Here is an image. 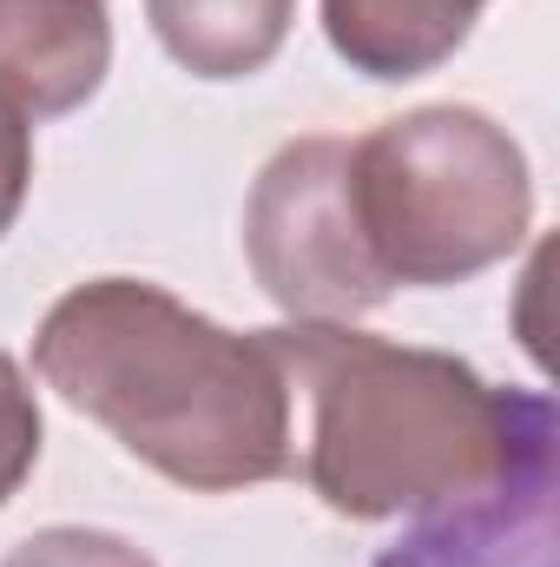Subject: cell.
I'll return each mask as SVG.
<instances>
[{"instance_id":"ba28073f","label":"cell","mask_w":560,"mask_h":567,"mask_svg":"<svg viewBox=\"0 0 560 567\" xmlns=\"http://www.w3.org/2000/svg\"><path fill=\"white\" fill-rule=\"evenodd\" d=\"M145 20L191 80H251L283 53L297 0H145Z\"/></svg>"},{"instance_id":"5b68a950","label":"cell","mask_w":560,"mask_h":567,"mask_svg":"<svg viewBox=\"0 0 560 567\" xmlns=\"http://www.w3.org/2000/svg\"><path fill=\"white\" fill-rule=\"evenodd\" d=\"M113 73L106 0H0V93L27 120L80 113Z\"/></svg>"},{"instance_id":"8992f818","label":"cell","mask_w":560,"mask_h":567,"mask_svg":"<svg viewBox=\"0 0 560 567\" xmlns=\"http://www.w3.org/2000/svg\"><path fill=\"white\" fill-rule=\"evenodd\" d=\"M481 7L488 0H323V40L350 73L403 86L468 47Z\"/></svg>"},{"instance_id":"277c9868","label":"cell","mask_w":560,"mask_h":567,"mask_svg":"<svg viewBox=\"0 0 560 567\" xmlns=\"http://www.w3.org/2000/svg\"><path fill=\"white\" fill-rule=\"evenodd\" d=\"M245 258L290 323H356L390 303L350 198V140L310 133L271 152L245 198Z\"/></svg>"},{"instance_id":"9c48e42d","label":"cell","mask_w":560,"mask_h":567,"mask_svg":"<svg viewBox=\"0 0 560 567\" xmlns=\"http://www.w3.org/2000/svg\"><path fill=\"white\" fill-rule=\"evenodd\" d=\"M40 449H46L40 396L27 383V370L0 350V508L27 488V475L40 468Z\"/></svg>"},{"instance_id":"30bf717a","label":"cell","mask_w":560,"mask_h":567,"mask_svg":"<svg viewBox=\"0 0 560 567\" xmlns=\"http://www.w3.org/2000/svg\"><path fill=\"white\" fill-rule=\"evenodd\" d=\"M0 567H158L139 542L113 535V528H80V522H60V528H40L27 535L20 548H7Z\"/></svg>"},{"instance_id":"8fae6325","label":"cell","mask_w":560,"mask_h":567,"mask_svg":"<svg viewBox=\"0 0 560 567\" xmlns=\"http://www.w3.org/2000/svg\"><path fill=\"white\" fill-rule=\"evenodd\" d=\"M27 185H33V120L0 93V238L27 205Z\"/></svg>"},{"instance_id":"6da1fadb","label":"cell","mask_w":560,"mask_h":567,"mask_svg":"<svg viewBox=\"0 0 560 567\" xmlns=\"http://www.w3.org/2000/svg\"><path fill=\"white\" fill-rule=\"evenodd\" d=\"M290 403H303V482L343 522L448 515L554 488V403L501 390L475 363L356 323H278Z\"/></svg>"},{"instance_id":"3957f363","label":"cell","mask_w":560,"mask_h":567,"mask_svg":"<svg viewBox=\"0 0 560 567\" xmlns=\"http://www.w3.org/2000/svg\"><path fill=\"white\" fill-rule=\"evenodd\" d=\"M350 198L390 284H468L535 231L521 140L481 106H416L350 140Z\"/></svg>"},{"instance_id":"52a82bcc","label":"cell","mask_w":560,"mask_h":567,"mask_svg":"<svg viewBox=\"0 0 560 567\" xmlns=\"http://www.w3.org/2000/svg\"><path fill=\"white\" fill-rule=\"evenodd\" d=\"M376 567H554V488L422 515L416 535Z\"/></svg>"},{"instance_id":"7a4b0ae2","label":"cell","mask_w":560,"mask_h":567,"mask_svg":"<svg viewBox=\"0 0 560 567\" xmlns=\"http://www.w3.org/2000/svg\"><path fill=\"white\" fill-rule=\"evenodd\" d=\"M33 377L191 495H238L297 462L265 330H225L165 284H73L33 330Z\"/></svg>"}]
</instances>
